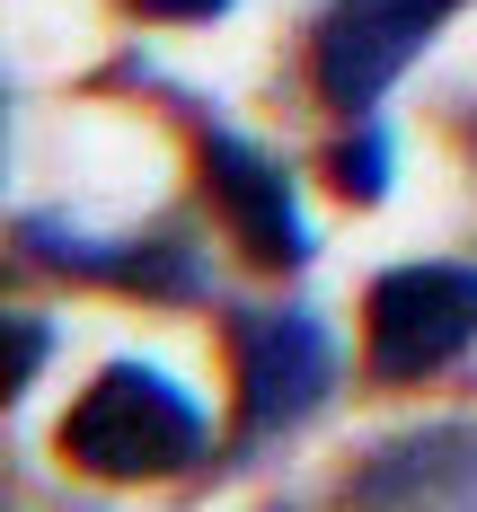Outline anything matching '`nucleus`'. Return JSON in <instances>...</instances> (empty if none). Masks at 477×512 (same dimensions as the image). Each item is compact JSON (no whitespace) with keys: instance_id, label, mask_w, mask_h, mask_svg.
Listing matches in <instances>:
<instances>
[{"instance_id":"4","label":"nucleus","mask_w":477,"mask_h":512,"mask_svg":"<svg viewBox=\"0 0 477 512\" xmlns=\"http://www.w3.org/2000/svg\"><path fill=\"white\" fill-rule=\"evenodd\" d=\"M230 389H239V442H283L301 415L336 389V336L310 309H239L230 318Z\"/></svg>"},{"instance_id":"2","label":"nucleus","mask_w":477,"mask_h":512,"mask_svg":"<svg viewBox=\"0 0 477 512\" xmlns=\"http://www.w3.org/2000/svg\"><path fill=\"white\" fill-rule=\"evenodd\" d=\"M363 345H371V380L389 389H416L433 371L477 345V265H389L363 292Z\"/></svg>"},{"instance_id":"9","label":"nucleus","mask_w":477,"mask_h":512,"mask_svg":"<svg viewBox=\"0 0 477 512\" xmlns=\"http://www.w3.org/2000/svg\"><path fill=\"white\" fill-rule=\"evenodd\" d=\"M45 354H53V327L36 309H9V398H27V380H36Z\"/></svg>"},{"instance_id":"8","label":"nucleus","mask_w":477,"mask_h":512,"mask_svg":"<svg viewBox=\"0 0 477 512\" xmlns=\"http://www.w3.org/2000/svg\"><path fill=\"white\" fill-rule=\"evenodd\" d=\"M389 168H398V151H389V133H380L371 115H354V133L327 151V177H336L345 204H380V195H389Z\"/></svg>"},{"instance_id":"6","label":"nucleus","mask_w":477,"mask_h":512,"mask_svg":"<svg viewBox=\"0 0 477 512\" xmlns=\"http://www.w3.org/2000/svg\"><path fill=\"white\" fill-rule=\"evenodd\" d=\"M18 248L62 265V274H80V283H106V292H142V301H204V256L186 248V239H71V230H53V221H18Z\"/></svg>"},{"instance_id":"3","label":"nucleus","mask_w":477,"mask_h":512,"mask_svg":"<svg viewBox=\"0 0 477 512\" xmlns=\"http://www.w3.org/2000/svg\"><path fill=\"white\" fill-rule=\"evenodd\" d=\"M469 0H327L310 27V89L336 115H371Z\"/></svg>"},{"instance_id":"1","label":"nucleus","mask_w":477,"mask_h":512,"mask_svg":"<svg viewBox=\"0 0 477 512\" xmlns=\"http://www.w3.org/2000/svg\"><path fill=\"white\" fill-rule=\"evenodd\" d=\"M62 460L98 486H133V477H186L212 451V424L186 380H168L151 362H106L98 380L62 415Z\"/></svg>"},{"instance_id":"10","label":"nucleus","mask_w":477,"mask_h":512,"mask_svg":"<svg viewBox=\"0 0 477 512\" xmlns=\"http://www.w3.org/2000/svg\"><path fill=\"white\" fill-rule=\"evenodd\" d=\"M124 9H142L159 27H212V18H230V0H124Z\"/></svg>"},{"instance_id":"11","label":"nucleus","mask_w":477,"mask_h":512,"mask_svg":"<svg viewBox=\"0 0 477 512\" xmlns=\"http://www.w3.org/2000/svg\"><path fill=\"white\" fill-rule=\"evenodd\" d=\"M469 133H477V124H469Z\"/></svg>"},{"instance_id":"5","label":"nucleus","mask_w":477,"mask_h":512,"mask_svg":"<svg viewBox=\"0 0 477 512\" xmlns=\"http://www.w3.org/2000/svg\"><path fill=\"white\" fill-rule=\"evenodd\" d=\"M195 159H204V195H212V212L230 221L239 256H248L257 274H301V265H310V221L292 204V177H283L257 142H239L221 115H204V106H195Z\"/></svg>"},{"instance_id":"7","label":"nucleus","mask_w":477,"mask_h":512,"mask_svg":"<svg viewBox=\"0 0 477 512\" xmlns=\"http://www.w3.org/2000/svg\"><path fill=\"white\" fill-rule=\"evenodd\" d=\"M345 504H477V424H416L380 442L345 477Z\"/></svg>"}]
</instances>
